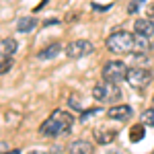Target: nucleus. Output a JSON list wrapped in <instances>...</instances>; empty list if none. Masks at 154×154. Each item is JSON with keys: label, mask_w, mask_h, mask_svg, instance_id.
Wrapping results in <instances>:
<instances>
[{"label": "nucleus", "mask_w": 154, "mask_h": 154, "mask_svg": "<svg viewBox=\"0 0 154 154\" xmlns=\"http://www.w3.org/2000/svg\"><path fill=\"white\" fill-rule=\"evenodd\" d=\"M74 125V117L68 111H62V109H56L51 115H49L41 128H39V136L43 138H60V136H68Z\"/></svg>", "instance_id": "obj_1"}, {"label": "nucleus", "mask_w": 154, "mask_h": 154, "mask_svg": "<svg viewBox=\"0 0 154 154\" xmlns=\"http://www.w3.org/2000/svg\"><path fill=\"white\" fill-rule=\"evenodd\" d=\"M105 45L111 54L125 56V54H131L136 49V37L130 31H115V33H111V35L107 37Z\"/></svg>", "instance_id": "obj_2"}, {"label": "nucleus", "mask_w": 154, "mask_h": 154, "mask_svg": "<svg viewBox=\"0 0 154 154\" xmlns=\"http://www.w3.org/2000/svg\"><path fill=\"white\" fill-rule=\"evenodd\" d=\"M93 97L99 103H111L115 105L119 99H121V88H119L117 82H109V80H103L93 86Z\"/></svg>", "instance_id": "obj_3"}, {"label": "nucleus", "mask_w": 154, "mask_h": 154, "mask_svg": "<svg viewBox=\"0 0 154 154\" xmlns=\"http://www.w3.org/2000/svg\"><path fill=\"white\" fill-rule=\"evenodd\" d=\"M125 76H128V66L121 60H111L103 66V80L119 84L121 80H125Z\"/></svg>", "instance_id": "obj_4"}, {"label": "nucleus", "mask_w": 154, "mask_h": 154, "mask_svg": "<svg viewBox=\"0 0 154 154\" xmlns=\"http://www.w3.org/2000/svg\"><path fill=\"white\" fill-rule=\"evenodd\" d=\"M125 80L130 84L131 88H144V86H148V84L152 82V72L146 70V68H140V66H134V68H128V76H125Z\"/></svg>", "instance_id": "obj_5"}, {"label": "nucleus", "mask_w": 154, "mask_h": 154, "mask_svg": "<svg viewBox=\"0 0 154 154\" xmlns=\"http://www.w3.org/2000/svg\"><path fill=\"white\" fill-rule=\"evenodd\" d=\"M93 43L91 41H86V39H76V41H70L68 45H66V56L72 60H78V58H84V56H88V54H93Z\"/></svg>", "instance_id": "obj_6"}, {"label": "nucleus", "mask_w": 154, "mask_h": 154, "mask_svg": "<svg viewBox=\"0 0 154 154\" xmlns=\"http://www.w3.org/2000/svg\"><path fill=\"white\" fill-rule=\"evenodd\" d=\"M131 115H134V109L130 105H119V103H115L113 107L107 109V117L113 119V121H128V119H131Z\"/></svg>", "instance_id": "obj_7"}, {"label": "nucleus", "mask_w": 154, "mask_h": 154, "mask_svg": "<svg viewBox=\"0 0 154 154\" xmlns=\"http://www.w3.org/2000/svg\"><path fill=\"white\" fill-rule=\"evenodd\" d=\"M134 33L144 37H154V21L152 19H138L134 23Z\"/></svg>", "instance_id": "obj_8"}, {"label": "nucleus", "mask_w": 154, "mask_h": 154, "mask_svg": "<svg viewBox=\"0 0 154 154\" xmlns=\"http://www.w3.org/2000/svg\"><path fill=\"white\" fill-rule=\"evenodd\" d=\"M68 152L72 154H91L95 152V146L91 142H86V140H76V142H72L68 146Z\"/></svg>", "instance_id": "obj_9"}, {"label": "nucleus", "mask_w": 154, "mask_h": 154, "mask_svg": "<svg viewBox=\"0 0 154 154\" xmlns=\"http://www.w3.org/2000/svg\"><path fill=\"white\" fill-rule=\"evenodd\" d=\"M17 48H19L17 39H12V37L2 39L0 41V58H12V54L17 51Z\"/></svg>", "instance_id": "obj_10"}, {"label": "nucleus", "mask_w": 154, "mask_h": 154, "mask_svg": "<svg viewBox=\"0 0 154 154\" xmlns=\"http://www.w3.org/2000/svg\"><path fill=\"white\" fill-rule=\"evenodd\" d=\"M37 25V19L33 17H21L19 21H17V31L19 33H29V31H33Z\"/></svg>", "instance_id": "obj_11"}, {"label": "nucleus", "mask_w": 154, "mask_h": 154, "mask_svg": "<svg viewBox=\"0 0 154 154\" xmlns=\"http://www.w3.org/2000/svg\"><path fill=\"white\" fill-rule=\"evenodd\" d=\"M95 136H97V142L99 144H111L113 140H115L117 131L115 130H97Z\"/></svg>", "instance_id": "obj_12"}, {"label": "nucleus", "mask_w": 154, "mask_h": 154, "mask_svg": "<svg viewBox=\"0 0 154 154\" xmlns=\"http://www.w3.org/2000/svg\"><path fill=\"white\" fill-rule=\"evenodd\" d=\"M60 43H51V45H48V48L45 49H41V51H39V54H37V58L39 60H49V58H56V56H58L60 54Z\"/></svg>", "instance_id": "obj_13"}, {"label": "nucleus", "mask_w": 154, "mask_h": 154, "mask_svg": "<svg viewBox=\"0 0 154 154\" xmlns=\"http://www.w3.org/2000/svg\"><path fill=\"white\" fill-rule=\"evenodd\" d=\"M144 134H146V125L144 123H138V125H134L130 130V140L131 142H142Z\"/></svg>", "instance_id": "obj_14"}, {"label": "nucleus", "mask_w": 154, "mask_h": 154, "mask_svg": "<svg viewBox=\"0 0 154 154\" xmlns=\"http://www.w3.org/2000/svg\"><path fill=\"white\" fill-rule=\"evenodd\" d=\"M140 119H142V123L146 125V128H148V125L154 128V107H152V109H146L142 115H140Z\"/></svg>", "instance_id": "obj_15"}, {"label": "nucleus", "mask_w": 154, "mask_h": 154, "mask_svg": "<svg viewBox=\"0 0 154 154\" xmlns=\"http://www.w3.org/2000/svg\"><path fill=\"white\" fill-rule=\"evenodd\" d=\"M12 66H14L12 58H2V62H0V76H2V74H6Z\"/></svg>", "instance_id": "obj_16"}, {"label": "nucleus", "mask_w": 154, "mask_h": 154, "mask_svg": "<svg viewBox=\"0 0 154 154\" xmlns=\"http://www.w3.org/2000/svg\"><path fill=\"white\" fill-rule=\"evenodd\" d=\"M101 113V109L99 107H95V109H88V111H82V115H80V121H88V117H93V115H99Z\"/></svg>", "instance_id": "obj_17"}, {"label": "nucleus", "mask_w": 154, "mask_h": 154, "mask_svg": "<svg viewBox=\"0 0 154 154\" xmlns=\"http://www.w3.org/2000/svg\"><path fill=\"white\" fill-rule=\"evenodd\" d=\"M140 4H144V0H131L130 6H128V12H130V14L138 12V11H140Z\"/></svg>", "instance_id": "obj_18"}, {"label": "nucleus", "mask_w": 154, "mask_h": 154, "mask_svg": "<svg viewBox=\"0 0 154 154\" xmlns=\"http://www.w3.org/2000/svg\"><path fill=\"white\" fill-rule=\"evenodd\" d=\"M148 17H150V19H154V2L148 6Z\"/></svg>", "instance_id": "obj_19"}, {"label": "nucleus", "mask_w": 154, "mask_h": 154, "mask_svg": "<svg viewBox=\"0 0 154 154\" xmlns=\"http://www.w3.org/2000/svg\"><path fill=\"white\" fill-rule=\"evenodd\" d=\"M152 51H154V39H152Z\"/></svg>", "instance_id": "obj_20"}, {"label": "nucleus", "mask_w": 154, "mask_h": 154, "mask_svg": "<svg viewBox=\"0 0 154 154\" xmlns=\"http://www.w3.org/2000/svg\"><path fill=\"white\" fill-rule=\"evenodd\" d=\"M152 103H154V97H152Z\"/></svg>", "instance_id": "obj_21"}]
</instances>
